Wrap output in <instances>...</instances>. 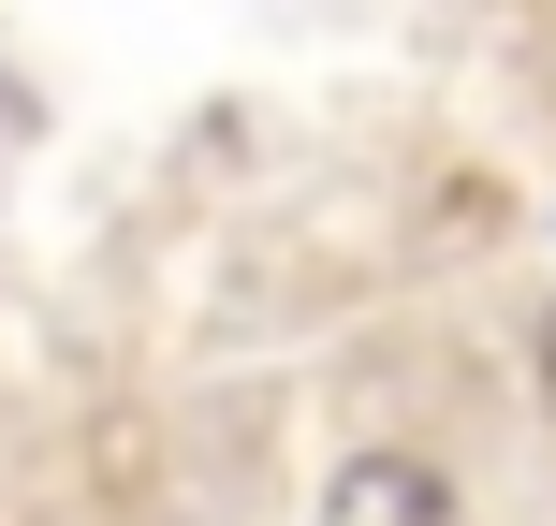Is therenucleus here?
Instances as JSON below:
<instances>
[{
    "mask_svg": "<svg viewBox=\"0 0 556 526\" xmlns=\"http://www.w3.org/2000/svg\"><path fill=\"white\" fill-rule=\"evenodd\" d=\"M542 410H556V307H542Z\"/></svg>",
    "mask_w": 556,
    "mask_h": 526,
    "instance_id": "obj_2",
    "label": "nucleus"
},
{
    "mask_svg": "<svg viewBox=\"0 0 556 526\" xmlns=\"http://www.w3.org/2000/svg\"><path fill=\"white\" fill-rule=\"evenodd\" d=\"M307 526H454V483L440 469H425V453H352V469H337L323 483V512H307Z\"/></svg>",
    "mask_w": 556,
    "mask_h": 526,
    "instance_id": "obj_1",
    "label": "nucleus"
}]
</instances>
